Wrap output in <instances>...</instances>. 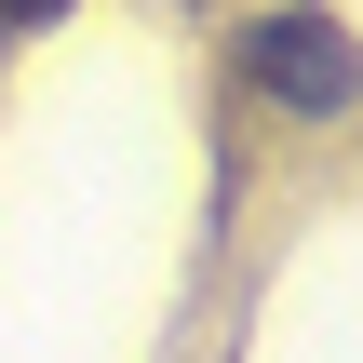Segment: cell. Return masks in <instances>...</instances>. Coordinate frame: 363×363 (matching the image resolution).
Here are the masks:
<instances>
[{"instance_id":"7a4b0ae2","label":"cell","mask_w":363,"mask_h":363,"mask_svg":"<svg viewBox=\"0 0 363 363\" xmlns=\"http://www.w3.org/2000/svg\"><path fill=\"white\" fill-rule=\"evenodd\" d=\"M40 13H67V0H0V27H40Z\"/></svg>"},{"instance_id":"3957f363","label":"cell","mask_w":363,"mask_h":363,"mask_svg":"<svg viewBox=\"0 0 363 363\" xmlns=\"http://www.w3.org/2000/svg\"><path fill=\"white\" fill-rule=\"evenodd\" d=\"M0 40H13V27H0Z\"/></svg>"},{"instance_id":"6da1fadb","label":"cell","mask_w":363,"mask_h":363,"mask_svg":"<svg viewBox=\"0 0 363 363\" xmlns=\"http://www.w3.org/2000/svg\"><path fill=\"white\" fill-rule=\"evenodd\" d=\"M242 67H256L296 121H337V108H350V40H337L323 13H269V27L242 40Z\"/></svg>"}]
</instances>
